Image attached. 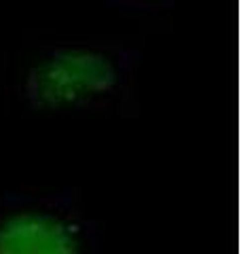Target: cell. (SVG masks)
Returning <instances> with one entry per match:
<instances>
[{
    "instance_id": "obj_1",
    "label": "cell",
    "mask_w": 241,
    "mask_h": 254,
    "mask_svg": "<svg viewBox=\"0 0 241 254\" xmlns=\"http://www.w3.org/2000/svg\"><path fill=\"white\" fill-rule=\"evenodd\" d=\"M138 68L140 51L123 43H53L23 64L15 93L38 115L108 113L131 95Z\"/></svg>"
},
{
    "instance_id": "obj_2",
    "label": "cell",
    "mask_w": 241,
    "mask_h": 254,
    "mask_svg": "<svg viewBox=\"0 0 241 254\" xmlns=\"http://www.w3.org/2000/svg\"><path fill=\"white\" fill-rule=\"evenodd\" d=\"M0 254H104V242L72 190H4Z\"/></svg>"
},
{
    "instance_id": "obj_3",
    "label": "cell",
    "mask_w": 241,
    "mask_h": 254,
    "mask_svg": "<svg viewBox=\"0 0 241 254\" xmlns=\"http://www.w3.org/2000/svg\"><path fill=\"white\" fill-rule=\"evenodd\" d=\"M108 6L117 11H127V13H157L172 9L182 0H104Z\"/></svg>"
}]
</instances>
